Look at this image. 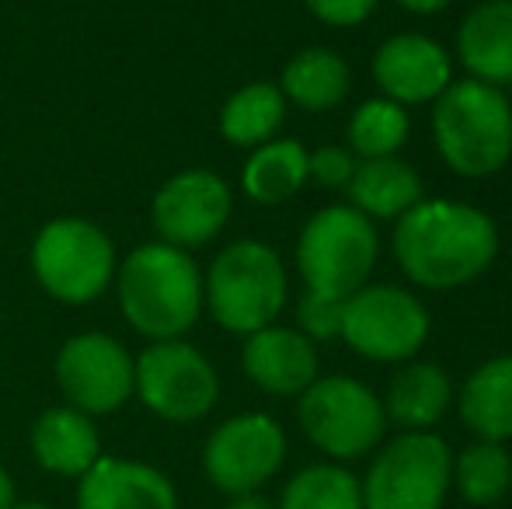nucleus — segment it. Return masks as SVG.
Instances as JSON below:
<instances>
[{
  "instance_id": "1",
  "label": "nucleus",
  "mask_w": 512,
  "mask_h": 509,
  "mask_svg": "<svg viewBox=\"0 0 512 509\" xmlns=\"http://www.w3.org/2000/svg\"><path fill=\"white\" fill-rule=\"evenodd\" d=\"M391 252L422 290H460L492 269L499 227L485 210L457 199H422L394 220Z\"/></svg>"
},
{
  "instance_id": "2",
  "label": "nucleus",
  "mask_w": 512,
  "mask_h": 509,
  "mask_svg": "<svg viewBox=\"0 0 512 509\" xmlns=\"http://www.w3.org/2000/svg\"><path fill=\"white\" fill-rule=\"evenodd\" d=\"M115 290L122 318L150 342L182 339L206 311L196 258L164 241L136 245L122 258L115 269Z\"/></svg>"
},
{
  "instance_id": "3",
  "label": "nucleus",
  "mask_w": 512,
  "mask_h": 509,
  "mask_svg": "<svg viewBox=\"0 0 512 509\" xmlns=\"http://www.w3.org/2000/svg\"><path fill=\"white\" fill-rule=\"evenodd\" d=\"M432 109V136L443 164L460 178H492L512 157V102L495 84L453 81Z\"/></svg>"
},
{
  "instance_id": "4",
  "label": "nucleus",
  "mask_w": 512,
  "mask_h": 509,
  "mask_svg": "<svg viewBox=\"0 0 512 509\" xmlns=\"http://www.w3.org/2000/svg\"><path fill=\"white\" fill-rule=\"evenodd\" d=\"M290 283L279 252L265 241L244 238L227 245L203 276V304L220 328L251 335L276 325L283 314Z\"/></svg>"
},
{
  "instance_id": "5",
  "label": "nucleus",
  "mask_w": 512,
  "mask_h": 509,
  "mask_svg": "<svg viewBox=\"0 0 512 509\" xmlns=\"http://www.w3.org/2000/svg\"><path fill=\"white\" fill-rule=\"evenodd\" d=\"M380 258V234L352 203L324 206L297 238V269L307 290L349 297L370 283Z\"/></svg>"
},
{
  "instance_id": "6",
  "label": "nucleus",
  "mask_w": 512,
  "mask_h": 509,
  "mask_svg": "<svg viewBox=\"0 0 512 509\" xmlns=\"http://www.w3.org/2000/svg\"><path fill=\"white\" fill-rule=\"evenodd\" d=\"M300 429L331 461H359L384 443V401L356 377H317L297 401Z\"/></svg>"
},
{
  "instance_id": "7",
  "label": "nucleus",
  "mask_w": 512,
  "mask_h": 509,
  "mask_svg": "<svg viewBox=\"0 0 512 509\" xmlns=\"http://www.w3.org/2000/svg\"><path fill=\"white\" fill-rule=\"evenodd\" d=\"M115 245L84 217H56L35 234L32 272L60 304H91L115 283Z\"/></svg>"
},
{
  "instance_id": "8",
  "label": "nucleus",
  "mask_w": 512,
  "mask_h": 509,
  "mask_svg": "<svg viewBox=\"0 0 512 509\" xmlns=\"http://www.w3.org/2000/svg\"><path fill=\"white\" fill-rule=\"evenodd\" d=\"M453 450L436 433H401L384 443L363 475V509H443Z\"/></svg>"
},
{
  "instance_id": "9",
  "label": "nucleus",
  "mask_w": 512,
  "mask_h": 509,
  "mask_svg": "<svg viewBox=\"0 0 512 509\" xmlns=\"http://www.w3.org/2000/svg\"><path fill=\"white\" fill-rule=\"evenodd\" d=\"M429 311L405 286L366 283L342 300L345 346L373 363H408L429 339Z\"/></svg>"
},
{
  "instance_id": "10",
  "label": "nucleus",
  "mask_w": 512,
  "mask_h": 509,
  "mask_svg": "<svg viewBox=\"0 0 512 509\" xmlns=\"http://www.w3.org/2000/svg\"><path fill=\"white\" fill-rule=\"evenodd\" d=\"M133 394L164 422H199L220 398L216 367L185 339L150 342L133 360Z\"/></svg>"
},
{
  "instance_id": "11",
  "label": "nucleus",
  "mask_w": 512,
  "mask_h": 509,
  "mask_svg": "<svg viewBox=\"0 0 512 509\" xmlns=\"http://www.w3.org/2000/svg\"><path fill=\"white\" fill-rule=\"evenodd\" d=\"M286 461V433L272 415L241 412L209 433L203 471L223 496L258 492Z\"/></svg>"
},
{
  "instance_id": "12",
  "label": "nucleus",
  "mask_w": 512,
  "mask_h": 509,
  "mask_svg": "<svg viewBox=\"0 0 512 509\" xmlns=\"http://www.w3.org/2000/svg\"><path fill=\"white\" fill-rule=\"evenodd\" d=\"M56 384L84 415H112L133 398V356L105 332L70 335L56 353Z\"/></svg>"
},
{
  "instance_id": "13",
  "label": "nucleus",
  "mask_w": 512,
  "mask_h": 509,
  "mask_svg": "<svg viewBox=\"0 0 512 509\" xmlns=\"http://www.w3.org/2000/svg\"><path fill=\"white\" fill-rule=\"evenodd\" d=\"M230 213H234V192L209 168H185L171 175L150 203L157 241L185 252L209 245L227 227Z\"/></svg>"
},
{
  "instance_id": "14",
  "label": "nucleus",
  "mask_w": 512,
  "mask_h": 509,
  "mask_svg": "<svg viewBox=\"0 0 512 509\" xmlns=\"http://www.w3.org/2000/svg\"><path fill=\"white\" fill-rule=\"evenodd\" d=\"M370 74L380 95L398 105H429L453 84V56L436 39L398 32L373 53Z\"/></svg>"
},
{
  "instance_id": "15",
  "label": "nucleus",
  "mask_w": 512,
  "mask_h": 509,
  "mask_svg": "<svg viewBox=\"0 0 512 509\" xmlns=\"http://www.w3.org/2000/svg\"><path fill=\"white\" fill-rule=\"evenodd\" d=\"M241 367L244 377L272 398H300L321 377L317 346L300 328L286 325H265L244 335Z\"/></svg>"
},
{
  "instance_id": "16",
  "label": "nucleus",
  "mask_w": 512,
  "mask_h": 509,
  "mask_svg": "<svg viewBox=\"0 0 512 509\" xmlns=\"http://www.w3.org/2000/svg\"><path fill=\"white\" fill-rule=\"evenodd\" d=\"M77 509H178V492L164 471L143 461L98 457L77 478Z\"/></svg>"
},
{
  "instance_id": "17",
  "label": "nucleus",
  "mask_w": 512,
  "mask_h": 509,
  "mask_svg": "<svg viewBox=\"0 0 512 509\" xmlns=\"http://www.w3.org/2000/svg\"><path fill=\"white\" fill-rule=\"evenodd\" d=\"M457 60L467 77L485 84H512V0H481L457 28Z\"/></svg>"
},
{
  "instance_id": "18",
  "label": "nucleus",
  "mask_w": 512,
  "mask_h": 509,
  "mask_svg": "<svg viewBox=\"0 0 512 509\" xmlns=\"http://www.w3.org/2000/svg\"><path fill=\"white\" fill-rule=\"evenodd\" d=\"M453 398L457 391L439 363L408 360L391 377L380 401H384L387 426H398L401 433H432L446 408L453 405Z\"/></svg>"
},
{
  "instance_id": "19",
  "label": "nucleus",
  "mask_w": 512,
  "mask_h": 509,
  "mask_svg": "<svg viewBox=\"0 0 512 509\" xmlns=\"http://www.w3.org/2000/svg\"><path fill=\"white\" fill-rule=\"evenodd\" d=\"M32 454L53 475L81 478L102 457V436L91 415L74 405H56L32 422Z\"/></svg>"
},
{
  "instance_id": "20",
  "label": "nucleus",
  "mask_w": 512,
  "mask_h": 509,
  "mask_svg": "<svg viewBox=\"0 0 512 509\" xmlns=\"http://www.w3.org/2000/svg\"><path fill=\"white\" fill-rule=\"evenodd\" d=\"M457 412L478 440H512V356H492L474 367L457 394Z\"/></svg>"
},
{
  "instance_id": "21",
  "label": "nucleus",
  "mask_w": 512,
  "mask_h": 509,
  "mask_svg": "<svg viewBox=\"0 0 512 509\" xmlns=\"http://www.w3.org/2000/svg\"><path fill=\"white\" fill-rule=\"evenodd\" d=\"M422 178L408 161L394 157H370L356 164L349 182V199L370 220H398L415 203H422Z\"/></svg>"
},
{
  "instance_id": "22",
  "label": "nucleus",
  "mask_w": 512,
  "mask_h": 509,
  "mask_svg": "<svg viewBox=\"0 0 512 509\" xmlns=\"http://www.w3.org/2000/svg\"><path fill=\"white\" fill-rule=\"evenodd\" d=\"M352 88V70L335 49L328 46H310L290 56L279 77V91L286 102L307 112H328L349 98Z\"/></svg>"
},
{
  "instance_id": "23",
  "label": "nucleus",
  "mask_w": 512,
  "mask_h": 509,
  "mask_svg": "<svg viewBox=\"0 0 512 509\" xmlns=\"http://www.w3.org/2000/svg\"><path fill=\"white\" fill-rule=\"evenodd\" d=\"M307 185V147L300 140H269L251 150L241 189L258 206H283Z\"/></svg>"
},
{
  "instance_id": "24",
  "label": "nucleus",
  "mask_w": 512,
  "mask_h": 509,
  "mask_svg": "<svg viewBox=\"0 0 512 509\" xmlns=\"http://www.w3.org/2000/svg\"><path fill=\"white\" fill-rule=\"evenodd\" d=\"M286 119V98L279 84L251 81L237 88L220 109V136L234 147L255 150L262 143L276 140L279 126Z\"/></svg>"
},
{
  "instance_id": "25",
  "label": "nucleus",
  "mask_w": 512,
  "mask_h": 509,
  "mask_svg": "<svg viewBox=\"0 0 512 509\" xmlns=\"http://www.w3.org/2000/svg\"><path fill=\"white\" fill-rule=\"evenodd\" d=\"M450 489L471 506H495L512 489V454L506 443L474 440L453 457V482Z\"/></svg>"
},
{
  "instance_id": "26",
  "label": "nucleus",
  "mask_w": 512,
  "mask_h": 509,
  "mask_svg": "<svg viewBox=\"0 0 512 509\" xmlns=\"http://www.w3.org/2000/svg\"><path fill=\"white\" fill-rule=\"evenodd\" d=\"M408 109L391 98H370L352 112L345 136H349V150L359 161H370V157H394L408 140Z\"/></svg>"
},
{
  "instance_id": "27",
  "label": "nucleus",
  "mask_w": 512,
  "mask_h": 509,
  "mask_svg": "<svg viewBox=\"0 0 512 509\" xmlns=\"http://www.w3.org/2000/svg\"><path fill=\"white\" fill-rule=\"evenodd\" d=\"M276 509H363V489L342 464H310L286 482Z\"/></svg>"
},
{
  "instance_id": "28",
  "label": "nucleus",
  "mask_w": 512,
  "mask_h": 509,
  "mask_svg": "<svg viewBox=\"0 0 512 509\" xmlns=\"http://www.w3.org/2000/svg\"><path fill=\"white\" fill-rule=\"evenodd\" d=\"M342 300L345 297H328V293L304 290V297H300V304H297V321H300L297 328L314 346L342 335Z\"/></svg>"
},
{
  "instance_id": "29",
  "label": "nucleus",
  "mask_w": 512,
  "mask_h": 509,
  "mask_svg": "<svg viewBox=\"0 0 512 509\" xmlns=\"http://www.w3.org/2000/svg\"><path fill=\"white\" fill-rule=\"evenodd\" d=\"M359 157L349 147H317L307 150V182L321 189H349Z\"/></svg>"
},
{
  "instance_id": "30",
  "label": "nucleus",
  "mask_w": 512,
  "mask_h": 509,
  "mask_svg": "<svg viewBox=\"0 0 512 509\" xmlns=\"http://www.w3.org/2000/svg\"><path fill=\"white\" fill-rule=\"evenodd\" d=\"M304 4L317 21H324V25L352 28V25H363V21L377 11L380 0H304Z\"/></svg>"
},
{
  "instance_id": "31",
  "label": "nucleus",
  "mask_w": 512,
  "mask_h": 509,
  "mask_svg": "<svg viewBox=\"0 0 512 509\" xmlns=\"http://www.w3.org/2000/svg\"><path fill=\"white\" fill-rule=\"evenodd\" d=\"M227 509H276V503L265 499L262 492H241V496H230Z\"/></svg>"
},
{
  "instance_id": "32",
  "label": "nucleus",
  "mask_w": 512,
  "mask_h": 509,
  "mask_svg": "<svg viewBox=\"0 0 512 509\" xmlns=\"http://www.w3.org/2000/svg\"><path fill=\"white\" fill-rule=\"evenodd\" d=\"M398 4L411 14H436V11H443V7H450L453 0H398Z\"/></svg>"
},
{
  "instance_id": "33",
  "label": "nucleus",
  "mask_w": 512,
  "mask_h": 509,
  "mask_svg": "<svg viewBox=\"0 0 512 509\" xmlns=\"http://www.w3.org/2000/svg\"><path fill=\"white\" fill-rule=\"evenodd\" d=\"M14 478L7 475V468L0 464V509H11L14 506Z\"/></svg>"
},
{
  "instance_id": "34",
  "label": "nucleus",
  "mask_w": 512,
  "mask_h": 509,
  "mask_svg": "<svg viewBox=\"0 0 512 509\" xmlns=\"http://www.w3.org/2000/svg\"><path fill=\"white\" fill-rule=\"evenodd\" d=\"M11 509H53V506L39 503V499H25V503H18V499H14V506H11Z\"/></svg>"
}]
</instances>
